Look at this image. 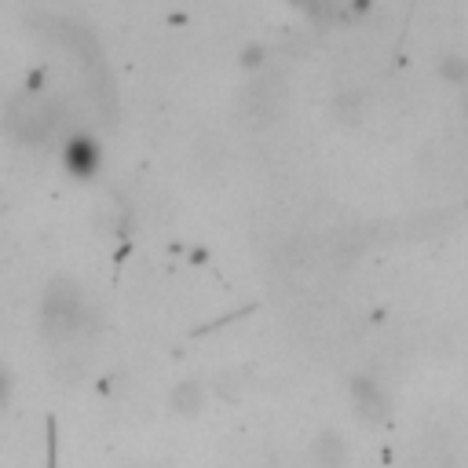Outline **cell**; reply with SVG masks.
<instances>
[{"instance_id": "6da1fadb", "label": "cell", "mask_w": 468, "mask_h": 468, "mask_svg": "<svg viewBox=\"0 0 468 468\" xmlns=\"http://www.w3.org/2000/svg\"><path fill=\"white\" fill-rule=\"evenodd\" d=\"M282 99H286L282 85H279V81H268V85H257V88L249 92V110H253L257 117L271 121V114L282 107Z\"/></svg>"}, {"instance_id": "7a4b0ae2", "label": "cell", "mask_w": 468, "mask_h": 468, "mask_svg": "<svg viewBox=\"0 0 468 468\" xmlns=\"http://www.w3.org/2000/svg\"><path fill=\"white\" fill-rule=\"evenodd\" d=\"M96 161H99V147H96L92 139L77 136V139L66 143V165H70L77 176H88V172L96 168Z\"/></svg>"}]
</instances>
